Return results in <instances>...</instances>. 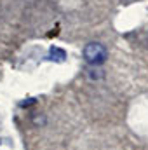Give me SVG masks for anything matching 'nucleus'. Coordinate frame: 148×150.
Wrapping results in <instances>:
<instances>
[{
	"instance_id": "f03ea898",
	"label": "nucleus",
	"mask_w": 148,
	"mask_h": 150,
	"mask_svg": "<svg viewBox=\"0 0 148 150\" xmlns=\"http://www.w3.org/2000/svg\"><path fill=\"white\" fill-rule=\"evenodd\" d=\"M66 58V52L59 47H51V59H56V61H65Z\"/></svg>"
},
{
	"instance_id": "f257e3e1",
	"label": "nucleus",
	"mask_w": 148,
	"mask_h": 150,
	"mask_svg": "<svg viewBox=\"0 0 148 150\" xmlns=\"http://www.w3.org/2000/svg\"><path fill=\"white\" fill-rule=\"evenodd\" d=\"M106 56H108V51L99 42H89L84 47V58H85V61L89 65L98 67V65H101V63L106 61Z\"/></svg>"
}]
</instances>
